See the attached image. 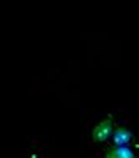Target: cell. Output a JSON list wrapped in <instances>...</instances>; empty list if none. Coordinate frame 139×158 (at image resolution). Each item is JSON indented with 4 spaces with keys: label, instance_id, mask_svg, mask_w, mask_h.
Here are the masks:
<instances>
[{
    "label": "cell",
    "instance_id": "obj_3",
    "mask_svg": "<svg viewBox=\"0 0 139 158\" xmlns=\"http://www.w3.org/2000/svg\"><path fill=\"white\" fill-rule=\"evenodd\" d=\"M104 158H136V153L129 146H112L106 152Z\"/></svg>",
    "mask_w": 139,
    "mask_h": 158
},
{
    "label": "cell",
    "instance_id": "obj_1",
    "mask_svg": "<svg viewBox=\"0 0 139 158\" xmlns=\"http://www.w3.org/2000/svg\"><path fill=\"white\" fill-rule=\"evenodd\" d=\"M114 119H112V116H107L104 121H101L99 125L92 130V141L96 143H104L107 141L109 138L112 136V133H114Z\"/></svg>",
    "mask_w": 139,
    "mask_h": 158
},
{
    "label": "cell",
    "instance_id": "obj_2",
    "mask_svg": "<svg viewBox=\"0 0 139 158\" xmlns=\"http://www.w3.org/2000/svg\"><path fill=\"white\" fill-rule=\"evenodd\" d=\"M111 138H112L114 146H127L133 141V133L127 128H116Z\"/></svg>",
    "mask_w": 139,
    "mask_h": 158
}]
</instances>
